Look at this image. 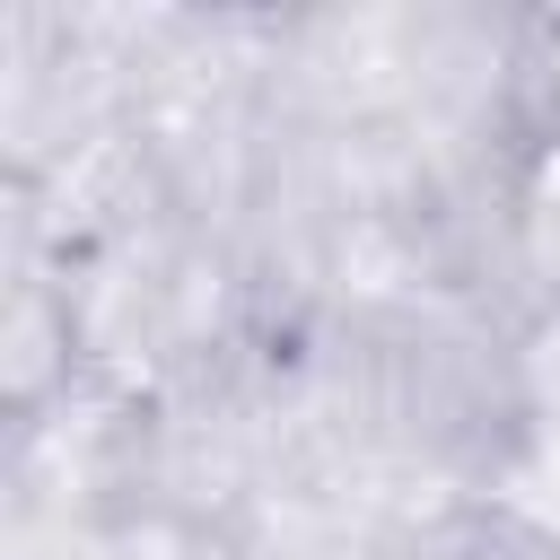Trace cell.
Here are the masks:
<instances>
[{"mask_svg":"<svg viewBox=\"0 0 560 560\" xmlns=\"http://www.w3.org/2000/svg\"><path fill=\"white\" fill-rule=\"evenodd\" d=\"M499 122H508V158L516 166L560 158V9L516 26L508 79H499Z\"/></svg>","mask_w":560,"mask_h":560,"instance_id":"1","label":"cell"}]
</instances>
